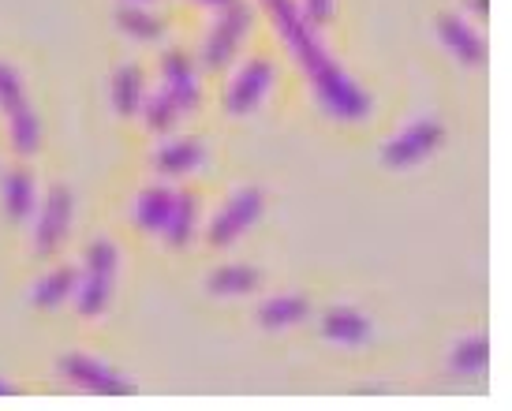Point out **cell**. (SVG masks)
<instances>
[{
    "label": "cell",
    "instance_id": "25",
    "mask_svg": "<svg viewBox=\"0 0 512 411\" xmlns=\"http://www.w3.org/2000/svg\"><path fill=\"white\" fill-rule=\"evenodd\" d=\"M329 8H333V0H307V15H311L314 23L329 19Z\"/></svg>",
    "mask_w": 512,
    "mask_h": 411
},
{
    "label": "cell",
    "instance_id": "17",
    "mask_svg": "<svg viewBox=\"0 0 512 411\" xmlns=\"http://www.w3.org/2000/svg\"><path fill=\"white\" fill-rule=\"evenodd\" d=\"M116 109H120V116H131L135 109H139V94H143V75H139V68H120L116 71Z\"/></svg>",
    "mask_w": 512,
    "mask_h": 411
},
{
    "label": "cell",
    "instance_id": "14",
    "mask_svg": "<svg viewBox=\"0 0 512 411\" xmlns=\"http://www.w3.org/2000/svg\"><path fill=\"white\" fill-rule=\"evenodd\" d=\"M4 199H8V213H12L15 221H23L34 206V184H30L27 172H12L8 180H4Z\"/></svg>",
    "mask_w": 512,
    "mask_h": 411
},
{
    "label": "cell",
    "instance_id": "18",
    "mask_svg": "<svg viewBox=\"0 0 512 411\" xmlns=\"http://www.w3.org/2000/svg\"><path fill=\"white\" fill-rule=\"evenodd\" d=\"M191 221H195V202L187 199V195H180V199L172 202V213H169V221H165V236H169L172 247H184L187 240V232H191Z\"/></svg>",
    "mask_w": 512,
    "mask_h": 411
},
{
    "label": "cell",
    "instance_id": "11",
    "mask_svg": "<svg viewBox=\"0 0 512 411\" xmlns=\"http://www.w3.org/2000/svg\"><path fill=\"white\" fill-rule=\"evenodd\" d=\"M311 311V303L303 296H285V299H270V303H262V311H258V322L266 329H281V326H296L303 322Z\"/></svg>",
    "mask_w": 512,
    "mask_h": 411
},
{
    "label": "cell",
    "instance_id": "10",
    "mask_svg": "<svg viewBox=\"0 0 512 411\" xmlns=\"http://www.w3.org/2000/svg\"><path fill=\"white\" fill-rule=\"evenodd\" d=\"M322 333H326L329 341L363 344V341H370V322L359 311H352V307H337V311L326 314V322H322Z\"/></svg>",
    "mask_w": 512,
    "mask_h": 411
},
{
    "label": "cell",
    "instance_id": "2",
    "mask_svg": "<svg viewBox=\"0 0 512 411\" xmlns=\"http://www.w3.org/2000/svg\"><path fill=\"white\" fill-rule=\"evenodd\" d=\"M441 139H445V131H441L438 120H419V124H412L400 139H393L385 146L382 161L389 169H408V165L423 161L427 154H434Z\"/></svg>",
    "mask_w": 512,
    "mask_h": 411
},
{
    "label": "cell",
    "instance_id": "16",
    "mask_svg": "<svg viewBox=\"0 0 512 411\" xmlns=\"http://www.w3.org/2000/svg\"><path fill=\"white\" fill-rule=\"evenodd\" d=\"M75 281H79V277H75L72 270H57L53 277H45V281L38 284V292H34L38 307H49V311H53V307H60L64 299L72 296Z\"/></svg>",
    "mask_w": 512,
    "mask_h": 411
},
{
    "label": "cell",
    "instance_id": "1",
    "mask_svg": "<svg viewBox=\"0 0 512 411\" xmlns=\"http://www.w3.org/2000/svg\"><path fill=\"white\" fill-rule=\"evenodd\" d=\"M113 273H116V247L98 240L90 247V255H86V277H83V292H79V311L86 318L105 311L109 288H113Z\"/></svg>",
    "mask_w": 512,
    "mask_h": 411
},
{
    "label": "cell",
    "instance_id": "5",
    "mask_svg": "<svg viewBox=\"0 0 512 411\" xmlns=\"http://www.w3.org/2000/svg\"><path fill=\"white\" fill-rule=\"evenodd\" d=\"M68 225H72V195H68V187H53V191H49V202H45L42 225H38V251L49 255V251L64 240Z\"/></svg>",
    "mask_w": 512,
    "mask_h": 411
},
{
    "label": "cell",
    "instance_id": "26",
    "mask_svg": "<svg viewBox=\"0 0 512 411\" xmlns=\"http://www.w3.org/2000/svg\"><path fill=\"white\" fill-rule=\"evenodd\" d=\"M202 4H214V8H221V12H225V8H232L236 0H202Z\"/></svg>",
    "mask_w": 512,
    "mask_h": 411
},
{
    "label": "cell",
    "instance_id": "21",
    "mask_svg": "<svg viewBox=\"0 0 512 411\" xmlns=\"http://www.w3.org/2000/svg\"><path fill=\"white\" fill-rule=\"evenodd\" d=\"M453 367L460 370V374H479V370L486 367V341L483 337H471V341L460 344L456 355H453Z\"/></svg>",
    "mask_w": 512,
    "mask_h": 411
},
{
    "label": "cell",
    "instance_id": "28",
    "mask_svg": "<svg viewBox=\"0 0 512 411\" xmlns=\"http://www.w3.org/2000/svg\"><path fill=\"white\" fill-rule=\"evenodd\" d=\"M0 393H12V385H8V382H0Z\"/></svg>",
    "mask_w": 512,
    "mask_h": 411
},
{
    "label": "cell",
    "instance_id": "22",
    "mask_svg": "<svg viewBox=\"0 0 512 411\" xmlns=\"http://www.w3.org/2000/svg\"><path fill=\"white\" fill-rule=\"evenodd\" d=\"M12 135L19 154H34V146H38V124H34V116L27 109H15L12 113Z\"/></svg>",
    "mask_w": 512,
    "mask_h": 411
},
{
    "label": "cell",
    "instance_id": "4",
    "mask_svg": "<svg viewBox=\"0 0 512 411\" xmlns=\"http://www.w3.org/2000/svg\"><path fill=\"white\" fill-rule=\"evenodd\" d=\"M60 370H64L75 385L90 389V393H109V397L131 393V385L124 382L120 374H113V370L94 363V359H83V355H68V359H60Z\"/></svg>",
    "mask_w": 512,
    "mask_h": 411
},
{
    "label": "cell",
    "instance_id": "20",
    "mask_svg": "<svg viewBox=\"0 0 512 411\" xmlns=\"http://www.w3.org/2000/svg\"><path fill=\"white\" fill-rule=\"evenodd\" d=\"M202 161L199 146L195 142H176V146H169L165 154L157 157V165H161V172H172V176H180V172L195 169Z\"/></svg>",
    "mask_w": 512,
    "mask_h": 411
},
{
    "label": "cell",
    "instance_id": "13",
    "mask_svg": "<svg viewBox=\"0 0 512 411\" xmlns=\"http://www.w3.org/2000/svg\"><path fill=\"white\" fill-rule=\"evenodd\" d=\"M165 94H169L180 109H187L191 101H195V75H191V64H187L180 53H172L169 60H165Z\"/></svg>",
    "mask_w": 512,
    "mask_h": 411
},
{
    "label": "cell",
    "instance_id": "19",
    "mask_svg": "<svg viewBox=\"0 0 512 411\" xmlns=\"http://www.w3.org/2000/svg\"><path fill=\"white\" fill-rule=\"evenodd\" d=\"M116 19L124 23V27L135 34V38H161V19L157 15H150V12H143V8H135V4H120V12H116Z\"/></svg>",
    "mask_w": 512,
    "mask_h": 411
},
{
    "label": "cell",
    "instance_id": "27",
    "mask_svg": "<svg viewBox=\"0 0 512 411\" xmlns=\"http://www.w3.org/2000/svg\"><path fill=\"white\" fill-rule=\"evenodd\" d=\"M471 8H475V12H486V0H471Z\"/></svg>",
    "mask_w": 512,
    "mask_h": 411
},
{
    "label": "cell",
    "instance_id": "3",
    "mask_svg": "<svg viewBox=\"0 0 512 411\" xmlns=\"http://www.w3.org/2000/svg\"><path fill=\"white\" fill-rule=\"evenodd\" d=\"M258 213H262V191H240L236 199L228 202V210L214 221V228H210V243L228 247V243L240 236L243 228L255 225Z\"/></svg>",
    "mask_w": 512,
    "mask_h": 411
},
{
    "label": "cell",
    "instance_id": "6",
    "mask_svg": "<svg viewBox=\"0 0 512 411\" xmlns=\"http://www.w3.org/2000/svg\"><path fill=\"white\" fill-rule=\"evenodd\" d=\"M318 90H322V101L329 105V113H337V116H359L363 113V105H367L356 86L348 83L341 71H333V68L322 71Z\"/></svg>",
    "mask_w": 512,
    "mask_h": 411
},
{
    "label": "cell",
    "instance_id": "23",
    "mask_svg": "<svg viewBox=\"0 0 512 411\" xmlns=\"http://www.w3.org/2000/svg\"><path fill=\"white\" fill-rule=\"evenodd\" d=\"M0 101H4V109H8V113L23 109V98H19V79H15L12 68H4V64H0Z\"/></svg>",
    "mask_w": 512,
    "mask_h": 411
},
{
    "label": "cell",
    "instance_id": "24",
    "mask_svg": "<svg viewBox=\"0 0 512 411\" xmlns=\"http://www.w3.org/2000/svg\"><path fill=\"white\" fill-rule=\"evenodd\" d=\"M176 113H180V105H176L169 94H161V98L154 101V109H150V124H154V128H169Z\"/></svg>",
    "mask_w": 512,
    "mask_h": 411
},
{
    "label": "cell",
    "instance_id": "8",
    "mask_svg": "<svg viewBox=\"0 0 512 411\" xmlns=\"http://www.w3.org/2000/svg\"><path fill=\"white\" fill-rule=\"evenodd\" d=\"M273 79V68L270 60H251V68L240 75V83L232 86V98H228V109L232 113H247L251 105H255L262 94H266V86Z\"/></svg>",
    "mask_w": 512,
    "mask_h": 411
},
{
    "label": "cell",
    "instance_id": "15",
    "mask_svg": "<svg viewBox=\"0 0 512 411\" xmlns=\"http://www.w3.org/2000/svg\"><path fill=\"white\" fill-rule=\"evenodd\" d=\"M258 288V273L247 270V266H232V270H217L210 277V292H221V296H243Z\"/></svg>",
    "mask_w": 512,
    "mask_h": 411
},
{
    "label": "cell",
    "instance_id": "12",
    "mask_svg": "<svg viewBox=\"0 0 512 411\" xmlns=\"http://www.w3.org/2000/svg\"><path fill=\"white\" fill-rule=\"evenodd\" d=\"M172 202H176V195H172V191H165V187H150L143 199H139L135 221H139L146 232H161V228H165V221H169V213H172Z\"/></svg>",
    "mask_w": 512,
    "mask_h": 411
},
{
    "label": "cell",
    "instance_id": "7",
    "mask_svg": "<svg viewBox=\"0 0 512 411\" xmlns=\"http://www.w3.org/2000/svg\"><path fill=\"white\" fill-rule=\"evenodd\" d=\"M438 30H441V42L460 57V64H479V60H483V53H486L483 38H479L460 15H441Z\"/></svg>",
    "mask_w": 512,
    "mask_h": 411
},
{
    "label": "cell",
    "instance_id": "9",
    "mask_svg": "<svg viewBox=\"0 0 512 411\" xmlns=\"http://www.w3.org/2000/svg\"><path fill=\"white\" fill-rule=\"evenodd\" d=\"M243 27H247V8H240V0H236L232 8H225L221 27L214 30V38H210V45H206V60H210V64H221V60H228L232 45L240 42Z\"/></svg>",
    "mask_w": 512,
    "mask_h": 411
}]
</instances>
